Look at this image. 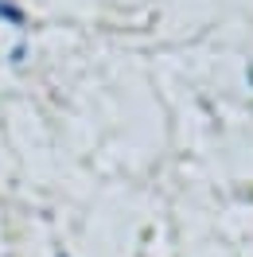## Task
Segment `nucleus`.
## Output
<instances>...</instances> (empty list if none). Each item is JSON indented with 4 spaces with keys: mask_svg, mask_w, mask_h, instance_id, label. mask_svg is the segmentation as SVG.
<instances>
[{
    "mask_svg": "<svg viewBox=\"0 0 253 257\" xmlns=\"http://www.w3.org/2000/svg\"><path fill=\"white\" fill-rule=\"evenodd\" d=\"M0 16L8 20V24H16V28H24V12H20L16 4H8V0H0Z\"/></svg>",
    "mask_w": 253,
    "mask_h": 257,
    "instance_id": "1",
    "label": "nucleus"
}]
</instances>
